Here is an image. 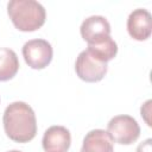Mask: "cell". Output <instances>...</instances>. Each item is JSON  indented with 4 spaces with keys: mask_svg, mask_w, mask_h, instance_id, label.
I'll use <instances>...</instances> for the list:
<instances>
[{
    "mask_svg": "<svg viewBox=\"0 0 152 152\" xmlns=\"http://www.w3.org/2000/svg\"><path fill=\"white\" fill-rule=\"evenodd\" d=\"M107 133L113 142L121 145L133 144L140 135V126L131 115H116L112 118L107 125Z\"/></svg>",
    "mask_w": 152,
    "mask_h": 152,
    "instance_id": "3",
    "label": "cell"
},
{
    "mask_svg": "<svg viewBox=\"0 0 152 152\" xmlns=\"http://www.w3.org/2000/svg\"><path fill=\"white\" fill-rule=\"evenodd\" d=\"M7 13L13 25L23 32H32L45 23L44 6L36 0H11L7 4Z\"/></svg>",
    "mask_w": 152,
    "mask_h": 152,
    "instance_id": "2",
    "label": "cell"
},
{
    "mask_svg": "<svg viewBox=\"0 0 152 152\" xmlns=\"http://www.w3.org/2000/svg\"><path fill=\"white\" fill-rule=\"evenodd\" d=\"M71 135L64 126H51L43 135V148L45 152H66L70 147Z\"/></svg>",
    "mask_w": 152,
    "mask_h": 152,
    "instance_id": "7",
    "label": "cell"
},
{
    "mask_svg": "<svg viewBox=\"0 0 152 152\" xmlns=\"http://www.w3.org/2000/svg\"><path fill=\"white\" fill-rule=\"evenodd\" d=\"M53 50L45 39H31L23 46V56L26 64L36 70L46 68L52 61Z\"/></svg>",
    "mask_w": 152,
    "mask_h": 152,
    "instance_id": "4",
    "label": "cell"
},
{
    "mask_svg": "<svg viewBox=\"0 0 152 152\" xmlns=\"http://www.w3.org/2000/svg\"><path fill=\"white\" fill-rule=\"evenodd\" d=\"M80 152H114L113 140L107 131L91 129L86 134Z\"/></svg>",
    "mask_w": 152,
    "mask_h": 152,
    "instance_id": "9",
    "label": "cell"
},
{
    "mask_svg": "<svg viewBox=\"0 0 152 152\" xmlns=\"http://www.w3.org/2000/svg\"><path fill=\"white\" fill-rule=\"evenodd\" d=\"M87 50L97 59H100L104 63H108L109 61H112L116 56L118 45L114 42V39H112L110 36H107L100 40H96L91 44H88Z\"/></svg>",
    "mask_w": 152,
    "mask_h": 152,
    "instance_id": "10",
    "label": "cell"
},
{
    "mask_svg": "<svg viewBox=\"0 0 152 152\" xmlns=\"http://www.w3.org/2000/svg\"><path fill=\"white\" fill-rule=\"evenodd\" d=\"M19 70L17 53L8 48H0V81L13 78Z\"/></svg>",
    "mask_w": 152,
    "mask_h": 152,
    "instance_id": "11",
    "label": "cell"
},
{
    "mask_svg": "<svg viewBox=\"0 0 152 152\" xmlns=\"http://www.w3.org/2000/svg\"><path fill=\"white\" fill-rule=\"evenodd\" d=\"M2 124L6 135L15 142H28L37 134L36 114L24 101H14L6 107Z\"/></svg>",
    "mask_w": 152,
    "mask_h": 152,
    "instance_id": "1",
    "label": "cell"
},
{
    "mask_svg": "<svg viewBox=\"0 0 152 152\" xmlns=\"http://www.w3.org/2000/svg\"><path fill=\"white\" fill-rule=\"evenodd\" d=\"M107 63L94 57L88 50H83L78 53L75 62V71L77 76L86 82H99L107 74Z\"/></svg>",
    "mask_w": 152,
    "mask_h": 152,
    "instance_id": "5",
    "label": "cell"
},
{
    "mask_svg": "<svg viewBox=\"0 0 152 152\" xmlns=\"http://www.w3.org/2000/svg\"><path fill=\"white\" fill-rule=\"evenodd\" d=\"M80 32L82 38L88 44H91L103 37L110 36V24L102 15H90L82 21Z\"/></svg>",
    "mask_w": 152,
    "mask_h": 152,
    "instance_id": "8",
    "label": "cell"
},
{
    "mask_svg": "<svg viewBox=\"0 0 152 152\" xmlns=\"http://www.w3.org/2000/svg\"><path fill=\"white\" fill-rule=\"evenodd\" d=\"M135 152H152V139L147 138L142 142H140L137 147Z\"/></svg>",
    "mask_w": 152,
    "mask_h": 152,
    "instance_id": "13",
    "label": "cell"
},
{
    "mask_svg": "<svg viewBox=\"0 0 152 152\" xmlns=\"http://www.w3.org/2000/svg\"><path fill=\"white\" fill-rule=\"evenodd\" d=\"M128 34L135 40H146L152 32L151 13L145 8H137L132 11L127 18Z\"/></svg>",
    "mask_w": 152,
    "mask_h": 152,
    "instance_id": "6",
    "label": "cell"
},
{
    "mask_svg": "<svg viewBox=\"0 0 152 152\" xmlns=\"http://www.w3.org/2000/svg\"><path fill=\"white\" fill-rule=\"evenodd\" d=\"M151 103L152 101L151 100H147L140 108V113H141V116L142 119L145 120V122L147 124V126H151V120H150V115H151Z\"/></svg>",
    "mask_w": 152,
    "mask_h": 152,
    "instance_id": "12",
    "label": "cell"
},
{
    "mask_svg": "<svg viewBox=\"0 0 152 152\" xmlns=\"http://www.w3.org/2000/svg\"><path fill=\"white\" fill-rule=\"evenodd\" d=\"M8 152H21V151H19V150H11V151H8Z\"/></svg>",
    "mask_w": 152,
    "mask_h": 152,
    "instance_id": "14",
    "label": "cell"
}]
</instances>
